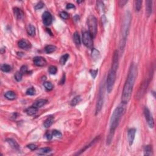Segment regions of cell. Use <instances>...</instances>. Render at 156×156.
<instances>
[{"label":"cell","mask_w":156,"mask_h":156,"mask_svg":"<svg viewBox=\"0 0 156 156\" xmlns=\"http://www.w3.org/2000/svg\"><path fill=\"white\" fill-rule=\"evenodd\" d=\"M136 74H137V68L135 64H132L130 67L128 76L125 84L124 85L123 90L121 95V102L123 104H127L130 101Z\"/></svg>","instance_id":"obj_1"},{"label":"cell","mask_w":156,"mask_h":156,"mask_svg":"<svg viewBox=\"0 0 156 156\" xmlns=\"http://www.w3.org/2000/svg\"><path fill=\"white\" fill-rule=\"evenodd\" d=\"M124 112V107H121V106H119V107H116V109H115V110L113 111V113L112 114L110 119V132H109V134L107 136V144L110 143L111 141H112L114 132H115L116 127H118V124H119L120 121L121 116L123 115Z\"/></svg>","instance_id":"obj_2"},{"label":"cell","mask_w":156,"mask_h":156,"mask_svg":"<svg viewBox=\"0 0 156 156\" xmlns=\"http://www.w3.org/2000/svg\"><path fill=\"white\" fill-rule=\"evenodd\" d=\"M130 20H131V16L130 13L129 12H126L124 15L123 23L122 25V29H121V39L120 40V50L121 52L123 51L124 47L126 45V38L128 35L129 31V27L130 24Z\"/></svg>","instance_id":"obj_3"},{"label":"cell","mask_w":156,"mask_h":156,"mask_svg":"<svg viewBox=\"0 0 156 156\" xmlns=\"http://www.w3.org/2000/svg\"><path fill=\"white\" fill-rule=\"evenodd\" d=\"M87 25L88 27V32L94 38L97 33V20L93 15L89 16L87 19Z\"/></svg>","instance_id":"obj_4"},{"label":"cell","mask_w":156,"mask_h":156,"mask_svg":"<svg viewBox=\"0 0 156 156\" xmlns=\"http://www.w3.org/2000/svg\"><path fill=\"white\" fill-rule=\"evenodd\" d=\"M116 71L111 68L108 74L107 78V90L109 93H111L113 90L115 80H116Z\"/></svg>","instance_id":"obj_5"},{"label":"cell","mask_w":156,"mask_h":156,"mask_svg":"<svg viewBox=\"0 0 156 156\" xmlns=\"http://www.w3.org/2000/svg\"><path fill=\"white\" fill-rule=\"evenodd\" d=\"M104 84L103 86L100 87V92H99L98 95V100H97L96 107V115H97L100 111L101 110L102 107L103 106V102H104Z\"/></svg>","instance_id":"obj_6"},{"label":"cell","mask_w":156,"mask_h":156,"mask_svg":"<svg viewBox=\"0 0 156 156\" xmlns=\"http://www.w3.org/2000/svg\"><path fill=\"white\" fill-rule=\"evenodd\" d=\"M93 37L89 32H85L82 36V42L86 47L90 48L93 46Z\"/></svg>","instance_id":"obj_7"},{"label":"cell","mask_w":156,"mask_h":156,"mask_svg":"<svg viewBox=\"0 0 156 156\" xmlns=\"http://www.w3.org/2000/svg\"><path fill=\"white\" fill-rule=\"evenodd\" d=\"M148 84H149V81L148 80L145 81L142 83L140 88H139V90L138 91L137 94H136L137 99H139H139L142 98V97L143 96L144 94H145V92H146L147 88H148Z\"/></svg>","instance_id":"obj_8"},{"label":"cell","mask_w":156,"mask_h":156,"mask_svg":"<svg viewBox=\"0 0 156 156\" xmlns=\"http://www.w3.org/2000/svg\"><path fill=\"white\" fill-rule=\"evenodd\" d=\"M144 113H145V118H146V120L147 122H148L149 126L151 127V128H153L154 126V119H153L152 115H151V113H150V111L148 108H145V109H144Z\"/></svg>","instance_id":"obj_9"},{"label":"cell","mask_w":156,"mask_h":156,"mask_svg":"<svg viewBox=\"0 0 156 156\" xmlns=\"http://www.w3.org/2000/svg\"><path fill=\"white\" fill-rule=\"evenodd\" d=\"M43 23L45 26H49L52 22V17L51 14L49 12H45L42 15Z\"/></svg>","instance_id":"obj_10"},{"label":"cell","mask_w":156,"mask_h":156,"mask_svg":"<svg viewBox=\"0 0 156 156\" xmlns=\"http://www.w3.org/2000/svg\"><path fill=\"white\" fill-rule=\"evenodd\" d=\"M33 61H34V64L36 66H38V67H43V66H45L46 65V59L42 57H35L33 59Z\"/></svg>","instance_id":"obj_11"},{"label":"cell","mask_w":156,"mask_h":156,"mask_svg":"<svg viewBox=\"0 0 156 156\" xmlns=\"http://www.w3.org/2000/svg\"><path fill=\"white\" fill-rule=\"evenodd\" d=\"M135 132L136 129L134 128L130 129L128 130V140L130 146H132L133 143L135 135Z\"/></svg>","instance_id":"obj_12"},{"label":"cell","mask_w":156,"mask_h":156,"mask_svg":"<svg viewBox=\"0 0 156 156\" xmlns=\"http://www.w3.org/2000/svg\"><path fill=\"white\" fill-rule=\"evenodd\" d=\"M118 68V54L117 51H115V52H114L112 69L116 71Z\"/></svg>","instance_id":"obj_13"},{"label":"cell","mask_w":156,"mask_h":156,"mask_svg":"<svg viewBox=\"0 0 156 156\" xmlns=\"http://www.w3.org/2000/svg\"><path fill=\"white\" fill-rule=\"evenodd\" d=\"M18 45L20 48L22 49H28L31 47V44L28 40H25V39H22V40H19L18 43Z\"/></svg>","instance_id":"obj_14"},{"label":"cell","mask_w":156,"mask_h":156,"mask_svg":"<svg viewBox=\"0 0 156 156\" xmlns=\"http://www.w3.org/2000/svg\"><path fill=\"white\" fill-rule=\"evenodd\" d=\"M152 1H146V13L147 16H149L152 13Z\"/></svg>","instance_id":"obj_15"},{"label":"cell","mask_w":156,"mask_h":156,"mask_svg":"<svg viewBox=\"0 0 156 156\" xmlns=\"http://www.w3.org/2000/svg\"><path fill=\"white\" fill-rule=\"evenodd\" d=\"M46 103H47V100H44V99H40V100H37V101H36L35 103L33 104L32 106H34V107L38 109V108L42 107V106H44Z\"/></svg>","instance_id":"obj_16"},{"label":"cell","mask_w":156,"mask_h":156,"mask_svg":"<svg viewBox=\"0 0 156 156\" xmlns=\"http://www.w3.org/2000/svg\"><path fill=\"white\" fill-rule=\"evenodd\" d=\"M54 120V118L53 116H48L45 120V121H44V123H43V126H44V127H46V128H48V127H50L52 124V123H53Z\"/></svg>","instance_id":"obj_17"},{"label":"cell","mask_w":156,"mask_h":156,"mask_svg":"<svg viewBox=\"0 0 156 156\" xmlns=\"http://www.w3.org/2000/svg\"><path fill=\"white\" fill-rule=\"evenodd\" d=\"M13 13L14 15H15L16 18L18 19H21L23 17L24 13L22 10L18 8V7H15L13 9Z\"/></svg>","instance_id":"obj_18"},{"label":"cell","mask_w":156,"mask_h":156,"mask_svg":"<svg viewBox=\"0 0 156 156\" xmlns=\"http://www.w3.org/2000/svg\"><path fill=\"white\" fill-rule=\"evenodd\" d=\"M7 142L9 144L10 146H11L12 148H13V149H19V145L18 144L17 142H16L15 140H13V139H7Z\"/></svg>","instance_id":"obj_19"},{"label":"cell","mask_w":156,"mask_h":156,"mask_svg":"<svg viewBox=\"0 0 156 156\" xmlns=\"http://www.w3.org/2000/svg\"><path fill=\"white\" fill-rule=\"evenodd\" d=\"M37 111H38V109L36 108L34 106H31V107H28V109H26V113L28 114V115H30V116H32L33 115H35V114L37 113Z\"/></svg>","instance_id":"obj_20"},{"label":"cell","mask_w":156,"mask_h":156,"mask_svg":"<svg viewBox=\"0 0 156 156\" xmlns=\"http://www.w3.org/2000/svg\"><path fill=\"white\" fill-rule=\"evenodd\" d=\"M5 97L7 100H13L16 97V95L15 93L12 91H8L5 93Z\"/></svg>","instance_id":"obj_21"},{"label":"cell","mask_w":156,"mask_h":156,"mask_svg":"<svg viewBox=\"0 0 156 156\" xmlns=\"http://www.w3.org/2000/svg\"><path fill=\"white\" fill-rule=\"evenodd\" d=\"M27 32L28 34H29L30 36H33L35 35V28L33 25H29L27 27Z\"/></svg>","instance_id":"obj_22"},{"label":"cell","mask_w":156,"mask_h":156,"mask_svg":"<svg viewBox=\"0 0 156 156\" xmlns=\"http://www.w3.org/2000/svg\"><path fill=\"white\" fill-rule=\"evenodd\" d=\"M91 57L94 60L98 59L100 57V52L96 49L93 48L91 51Z\"/></svg>","instance_id":"obj_23"},{"label":"cell","mask_w":156,"mask_h":156,"mask_svg":"<svg viewBox=\"0 0 156 156\" xmlns=\"http://www.w3.org/2000/svg\"><path fill=\"white\" fill-rule=\"evenodd\" d=\"M144 155H152V147H151V146H149V145L145 146V148H144Z\"/></svg>","instance_id":"obj_24"},{"label":"cell","mask_w":156,"mask_h":156,"mask_svg":"<svg viewBox=\"0 0 156 156\" xmlns=\"http://www.w3.org/2000/svg\"><path fill=\"white\" fill-rule=\"evenodd\" d=\"M57 48L54 45H48L46 46L45 47V52L46 53L48 54H50L52 53V52H54L55 50H56Z\"/></svg>","instance_id":"obj_25"},{"label":"cell","mask_w":156,"mask_h":156,"mask_svg":"<svg viewBox=\"0 0 156 156\" xmlns=\"http://www.w3.org/2000/svg\"><path fill=\"white\" fill-rule=\"evenodd\" d=\"M73 40H74V43H76L77 45H81V39L80 36H79L78 32H76L73 35Z\"/></svg>","instance_id":"obj_26"},{"label":"cell","mask_w":156,"mask_h":156,"mask_svg":"<svg viewBox=\"0 0 156 156\" xmlns=\"http://www.w3.org/2000/svg\"><path fill=\"white\" fill-rule=\"evenodd\" d=\"M81 101V97L80 96H77L74 97V98L71 101V106H76L78 103Z\"/></svg>","instance_id":"obj_27"},{"label":"cell","mask_w":156,"mask_h":156,"mask_svg":"<svg viewBox=\"0 0 156 156\" xmlns=\"http://www.w3.org/2000/svg\"><path fill=\"white\" fill-rule=\"evenodd\" d=\"M69 56H70V55H69L68 54H65L63 55L61 57V59H60V63H61V65H65L66 62L68 61Z\"/></svg>","instance_id":"obj_28"},{"label":"cell","mask_w":156,"mask_h":156,"mask_svg":"<svg viewBox=\"0 0 156 156\" xmlns=\"http://www.w3.org/2000/svg\"><path fill=\"white\" fill-rule=\"evenodd\" d=\"M51 151V149L49 148H41L38 151V154L40 155H44V154L49 153Z\"/></svg>","instance_id":"obj_29"},{"label":"cell","mask_w":156,"mask_h":156,"mask_svg":"<svg viewBox=\"0 0 156 156\" xmlns=\"http://www.w3.org/2000/svg\"><path fill=\"white\" fill-rule=\"evenodd\" d=\"M22 77H23V73L21 71H17L15 74V79H16V81H21L22 80Z\"/></svg>","instance_id":"obj_30"},{"label":"cell","mask_w":156,"mask_h":156,"mask_svg":"<svg viewBox=\"0 0 156 156\" xmlns=\"http://www.w3.org/2000/svg\"><path fill=\"white\" fill-rule=\"evenodd\" d=\"M142 1H135V7L136 12H139L142 8Z\"/></svg>","instance_id":"obj_31"},{"label":"cell","mask_w":156,"mask_h":156,"mask_svg":"<svg viewBox=\"0 0 156 156\" xmlns=\"http://www.w3.org/2000/svg\"><path fill=\"white\" fill-rule=\"evenodd\" d=\"M1 70L3 72H9L11 70V67L10 65H7V64H4L1 66Z\"/></svg>","instance_id":"obj_32"},{"label":"cell","mask_w":156,"mask_h":156,"mask_svg":"<svg viewBox=\"0 0 156 156\" xmlns=\"http://www.w3.org/2000/svg\"><path fill=\"white\" fill-rule=\"evenodd\" d=\"M43 85H44V87H45L46 89L48 91L51 90L52 88H53V85H52V84L49 82H44Z\"/></svg>","instance_id":"obj_33"},{"label":"cell","mask_w":156,"mask_h":156,"mask_svg":"<svg viewBox=\"0 0 156 156\" xmlns=\"http://www.w3.org/2000/svg\"><path fill=\"white\" fill-rule=\"evenodd\" d=\"M48 71L51 74H56L57 71V67H55V66H51V67H49Z\"/></svg>","instance_id":"obj_34"},{"label":"cell","mask_w":156,"mask_h":156,"mask_svg":"<svg viewBox=\"0 0 156 156\" xmlns=\"http://www.w3.org/2000/svg\"><path fill=\"white\" fill-rule=\"evenodd\" d=\"M35 89L34 87H30L26 90V94L28 95H34L35 94Z\"/></svg>","instance_id":"obj_35"},{"label":"cell","mask_w":156,"mask_h":156,"mask_svg":"<svg viewBox=\"0 0 156 156\" xmlns=\"http://www.w3.org/2000/svg\"><path fill=\"white\" fill-rule=\"evenodd\" d=\"M60 16H61V17L62 18L64 19H68L69 18L68 13L66 12L65 11H63L62 12H61V13H60Z\"/></svg>","instance_id":"obj_36"},{"label":"cell","mask_w":156,"mask_h":156,"mask_svg":"<svg viewBox=\"0 0 156 156\" xmlns=\"http://www.w3.org/2000/svg\"><path fill=\"white\" fill-rule=\"evenodd\" d=\"M52 133L53 136H55L57 138H61L62 136V133L60 132L59 131L56 130H54L53 131H52Z\"/></svg>","instance_id":"obj_37"},{"label":"cell","mask_w":156,"mask_h":156,"mask_svg":"<svg viewBox=\"0 0 156 156\" xmlns=\"http://www.w3.org/2000/svg\"><path fill=\"white\" fill-rule=\"evenodd\" d=\"M43 6H44V4H43L42 2L40 1V2L38 3H37V4H36L35 8V9L38 10V9H40L43 8Z\"/></svg>","instance_id":"obj_38"},{"label":"cell","mask_w":156,"mask_h":156,"mask_svg":"<svg viewBox=\"0 0 156 156\" xmlns=\"http://www.w3.org/2000/svg\"><path fill=\"white\" fill-rule=\"evenodd\" d=\"M97 71H98V70H91L90 71V74L93 79H95V77H96Z\"/></svg>","instance_id":"obj_39"},{"label":"cell","mask_w":156,"mask_h":156,"mask_svg":"<svg viewBox=\"0 0 156 156\" xmlns=\"http://www.w3.org/2000/svg\"><path fill=\"white\" fill-rule=\"evenodd\" d=\"M28 148H29L31 150H32V151H34V150L37 149V146L36 145H34V144H30V145H28Z\"/></svg>","instance_id":"obj_40"},{"label":"cell","mask_w":156,"mask_h":156,"mask_svg":"<svg viewBox=\"0 0 156 156\" xmlns=\"http://www.w3.org/2000/svg\"><path fill=\"white\" fill-rule=\"evenodd\" d=\"M20 71L22 72V73H26L28 72V67H27L26 65H23L22 66V68H21V70H20Z\"/></svg>","instance_id":"obj_41"},{"label":"cell","mask_w":156,"mask_h":156,"mask_svg":"<svg viewBox=\"0 0 156 156\" xmlns=\"http://www.w3.org/2000/svg\"><path fill=\"white\" fill-rule=\"evenodd\" d=\"M45 136L48 140H51V139L52 138V136H53V135H52V132H46L45 134Z\"/></svg>","instance_id":"obj_42"},{"label":"cell","mask_w":156,"mask_h":156,"mask_svg":"<svg viewBox=\"0 0 156 156\" xmlns=\"http://www.w3.org/2000/svg\"><path fill=\"white\" fill-rule=\"evenodd\" d=\"M127 3V1H124V0H122V1H120L118 2V4L120 7H123Z\"/></svg>","instance_id":"obj_43"},{"label":"cell","mask_w":156,"mask_h":156,"mask_svg":"<svg viewBox=\"0 0 156 156\" xmlns=\"http://www.w3.org/2000/svg\"><path fill=\"white\" fill-rule=\"evenodd\" d=\"M66 8L67 9H73L75 8V6H74V4H71V3H69L67 5V7H66Z\"/></svg>","instance_id":"obj_44"}]
</instances>
